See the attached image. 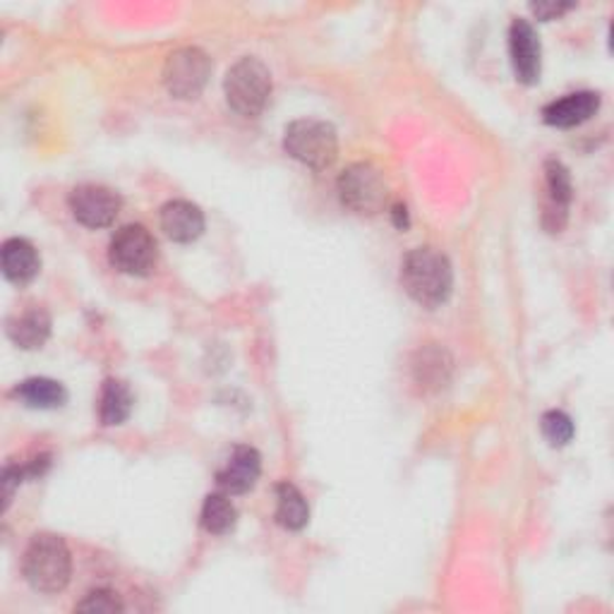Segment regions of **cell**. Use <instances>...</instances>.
<instances>
[{"instance_id":"6da1fadb","label":"cell","mask_w":614,"mask_h":614,"mask_svg":"<svg viewBox=\"0 0 614 614\" xmlns=\"http://www.w3.org/2000/svg\"><path fill=\"white\" fill-rule=\"evenodd\" d=\"M401 284L417 305L430 307V310L440 307L452 296V262L435 247L411 250L403 260Z\"/></svg>"},{"instance_id":"7a4b0ae2","label":"cell","mask_w":614,"mask_h":614,"mask_svg":"<svg viewBox=\"0 0 614 614\" xmlns=\"http://www.w3.org/2000/svg\"><path fill=\"white\" fill-rule=\"evenodd\" d=\"M22 574L39 593H61L73 574V557L65 540L53 533L34 536L24 550Z\"/></svg>"},{"instance_id":"3957f363","label":"cell","mask_w":614,"mask_h":614,"mask_svg":"<svg viewBox=\"0 0 614 614\" xmlns=\"http://www.w3.org/2000/svg\"><path fill=\"white\" fill-rule=\"evenodd\" d=\"M284 149L288 157L300 161L307 169L325 171L337 161L339 139L337 130L325 120L300 118L293 120L284 135Z\"/></svg>"},{"instance_id":"277c9868","label":"cell","mask_w":614,"mask_h":614,"mask_svg":"<svg viewBox=\"0 0 614 614\" xmlns=\"http://www.w3.org/2000/svg\"><path fill=\"white\" fill-rule=\"evenodd\" d=\"M231 110L243 118H257L272 96V75L267 65L257 59H241L223 82Z\"/></svg>"},{"instance_id":"5b68a950","label":"cell","mask_w":614,"mask_h":614,"mask_svg":"<svg viewBox=\"0 0 614 614\" xmlns=\"http://www.w3.org/2000/svg\"><path fill=\"white\" fill-rule=\"evenodd\" d=\"M339 198L356 214H380L389 200V188L382 171L372 163H353L339 176Z\"/></svg>"},{"instance_id":"8992f818","label":"cell","mask_w":614,"mask_h":614,"mask_svg":"<svg viewBox=\"0 0 614 614\" xmlns=\"http://www.w3.org/2000/svg\"><path fill=\"white\" fill-rule=\"evenodd\" d=\"M108 260L123 274L145 276L157 264V241L145 226L130 223L110 239Z\"/></svg>"},{"instance_id":"52a82bcc","label":"cell","mask_w":614,"mask_h":614,"mask_svg":"<svg viewBox=\"0 0 614 614\" xmlns=\"http://www.w3.org/2000/svg\"><path fill=\"white\" fill-rule=\"evenodd\" d=\"M212 75V61L202 49L186 46L169 55L163 65V85L176 99H194Z\"/></svg>"},{"instance_id":"ba28073f","label":"cell","mask_w":614,"mask_h":614,"mask_svg":"<svg viewBox=\"0 0 614 614\" xmlns=\"http://www.w3.org/2000/svg\"><path fill=\"white\" fill-rule=\"evenodd\" d=\"M70 212L87 229H106L120 214V198L104 186H80L70 192Z\"/></svg>"},{"instance_id":"9c48e42d","label":"cell","mask_w":614,"mask_h":614,"mask_svg":"<svg viewBox=\"0 0 614 614\" xmlns=\"http://www.w3.org/2000/svg\"><path fill=\"white\" fill-rule=\"evenodd\" d=\"M262 473V456L247 444L235 446L226 464L216 473V485L226 495H245L253 490Z\"/></svg>"},{"instance_id":"30bf717a","label":"cell","mask_w":614,"mask_h":614,"mask_svg":"<svg viewBox=\"0 0 614 614\" xmlns=\"http://www.w3.org/2000/svg\"><path fill=\"white\" fill-rule=\"evenodd\" d=\"M546 209H542V223L550 233H560L567 223V212L571 202V178L567 166L557 159L546 161Z\"/></svg>"},{"instance_id":"8fae6325","label":"cell","mask_w":614,"mask_h":614,"mask_svg":"<svg viewBox=\"0 0 614 614\" xmlns=\"http://www.w3.org/2000/svg\"><path fill=\"white\" fill-rule=\"evenodd\" d=\"M509 51L514 73L523 85H536L540 80V41L533 27L526 20H514L509 30Z\"/></svg>"},{"instance_id":"7c38bea8","label":"cell","mask_w":614,"mask_h":614,"mask_svg":"<svg viewBox=\"0 0 614 614\" xmlns=\"http://www.w3.org/2000/svg\"><path fill=\"white\" fill-rule=\"evenodd\" d=\"M597 108L600 94L576 92L542 108V120L552 125V128H576V125L591 120L597 114Z\"/></svg>"},{"instance_id":"4fadbf2b","label":"cell","mask_w":614,"mask_h":614,"mask_svg":"<svg viewBox=\"0 0 614 614\" xmlns=\"http://www.w3.org/2000/svg\"><path fill=\"white\" fill-rule=\"evenodd\" d=\"M161 229L176 243H192L204 233V214L198 204L173 200L161 209Z\"/></svg>"},{"instance_id":"5bb4252c","label":"cell","mask_w":614,"mask_h":614,"mask_svg":"<svg viewBox=\"0 0 614 614\" xmlns=\"http://www.w3.org/2000/svg\"><path fill=\"white\" fill-rule=\"evenodd\" d=\"M8 337L10 341L24 348V351H34L41 348L51 337V317L44 307H30L22 315L8 319Z\"/></svg>"},{"instance_id":"9a60e30c","label":"cell","mask_w":614,"mask_h":614,"mask_svg":"<svg viewBox=\"0 0 614 614\" xmlns=\"http://www.w3.org/2000/svg\"><path fill=\"white\" fill-rule=\"evenodd\" d=\"M0 257H3V274L8 282L12 284H30L32 278L39 274L41 269V260H39V253H36V247L30 243V241H24V239H10L6 241L3 245V253H0Z\"/></svg>"},{"instance_id":"2e32d148","label":"cell","mask_w":614,"mask_h":614,"mask_svg":"<svg viewBox=\"0 0 614 614\" xmlns=\"http://www.w3.org/2000/svg\"><path fill=\"white\" fill-rule=\"evenodd\" d=\"M15 396L30 409H61L67 401V392L61 382L49 380V377H32V380H24L18 389Z\"/></svg>"},{"instance_id":"e0dca14e","label":"cell","mask_w":614,"mask_h":614,"mask_svg":"<svg viewBox=\"0 0 614 614\" xmlns=\"http://www.w3.org/2000/svg\"><path fill=\"white\" fill-rule=\"evenodd\" d=\"M276 521L286 530H303L310 521V509H307V501L296 485H276Z\"/></svg>"},{"instance_id":"ac0fdd59","label":"cell","mask_w":614,"mask_h":614,"mask_svg":"<svg viewBox=\"0 0 614 614\" xmlns=\"http://www.w3.org/2000/svg\"><path fill=\"white\" fill-rule=\"evenodd\" d=\"M200 521L207 533H214V536L231 533L235 528V521H239V511L233 507L231 495L226 493L209 495L202 505Z\"/></svg>"},{"instance_id":"d6986e66","label":"cell","mask_w":614,"mask_h":614,"mask_svg":"<svg viewBox=\"0 0 614 614\" xmlns=\"http://www.w3.org/2000/svg\"><path fill=\"white\" fill-rule=\"evenodd\" d=\"M133 396L130 389L120 380H106L99 401V417L104 425H120L130 417Z\"/></svg>"},{"instance_id":"ffe728a7","label":"cell","mask_w":614,"mask_h":614,"mask_svg":"<svg viewBox=\"0 0 614 614\" xmlns=\"http://www.w3.org/2000/svg\"><path fill=\"white\" fill-rule=\"evenodd\" d=\"M449 360H446V353L440 351V348H427V351H421L417 356V362L413 366L415 372V382L421 387H435L440 389L446 377H449Z\"/></svg>"},{"instance_id":"44dd1931","label":"cell","mask_w":614,"mask_h":614,"mask_svg":"<svg viewBox=\"0 0 614 614\" xmlns=\"http://www.w3.org/2000/svg\"><path fill=\"white\" fill-rule=\"evenodd\" d=\"M540 430L552 446H564L574 437V423L564 411H548L540 417Z\"/></svg>"},{"instance_id":"7402d4cb","label":"cell","mask_w":614,"mask_h":614,"mask_svg":"<svg viewBox=\"0 0 614 614\" xmlns=\"http://www.w3.org/2000/svg\"><path fill=\"white\" fill-rule=\"evenodd\" d=\"M77 612H104V614H116L123 612L125 605L123 600L118 597V593L108 591V589H99V591H92L85 595V600H80Z\"/></svg>"},{"instance_id":"603a6c76","label":"cell","mask_w":614,"mask_h":614,"mask_svg":"<svg viewBox=\"0 0 614 614\" xmlns=\"http://www.w3.org/2000/svg\"><path fill=\"white\" fill-rule=\"evenodd\" d=\"M22 478H27V470L20 468V466H8L3 470V511H8L10 501H12V495H15Z\"/></svg>"},{"instance_id":"cb8c5ba5","label":"cell","mask_w":614,"mask_h":614,"mask_svg":"<svg viewBox=\"0 0 614 614\" xmlns=\"http://www.w3.org/2000/svg\"><path fill=\"white\" fill-rule=\"evenodd\" d=\"M571 8H574V6H560V3H538V6H530V10H533L540 20H554V18L564 15V12H569Z\"/></svg>"},{"instance_id":"d4e9b609","label":"cell","mask_w":614,"mask_h":614,"mask_svg":"<svg viewBox=\"0 0 614 614\" xmlns=\"http://www.w3.org/2000/svg\"><path fill=\"white\" fill-rule=\"evenodd\" d=\"M394 223H396V229H409V212H406V207H401V204H396L394 207Z\"/></svg>"}]
</instances>
